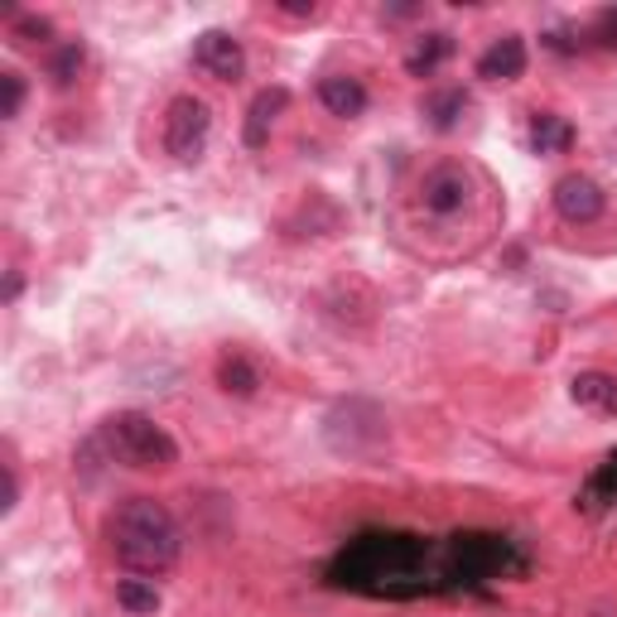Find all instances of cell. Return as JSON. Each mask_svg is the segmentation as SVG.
Instances as JSON below:
<instances>
[{"mask_svg":"<svg viewBox=\"0 0 617 617\" xmlns=\"http://www.w3.org/2000/svg\"><path fill=\"white\" fill-rule=\"evenodd\" d=\"M107 541L121 569L131 574H165L179 565V526L155 497H131L107 517Z\"/></svg>","mask_w":617,"mask_h":617,"instance_id":"obj_1","label":"cell"},{"mask_svg":"<svg viewBox=\"0 0 617 617\" xmlns=\"http://www.w3.org/2000/svg\"><path fill=\"white\" fill-rule=\"evenodd\" d=\"M97 439L116 463H126V468L159 473V468H174V463H179V444L169 439V429L155 425L141 411H121V415H111V420H102Z\"/></svg>","mask_w":617,"mask_h":617,"instance_id":"obj_2","label":"cell"},{"mask_svg":"<svg viewBox=\"0 0 617 617\" xmlns=\"http://www.w3.org/2000/svg\"><path fill=\"white\" fill-rule=\"evenodd\" d=\"M425 560V545L411 535H363L353 550L343 555L337 574H347L353 584L367 589V579H387L381 589H395V579H415Z\"/></svg>","mask_w":617,"mask_h":617,"instance_id":"obj_3","label":"cell"},{"mask_svg":"<svg viewBox=\"0 0 617 617\" xmlns=\"http://www.w3.org/2000/svg\"><path fill=\"white\" fill-rule=\"evenodd\" d=\"M323 435H329V449L333 453H347V459H371L381 444H387V415L377 411L371 401H343L329 411V425H323Z\"/></svg>","mask_w":617,"mask_h":617,"instance_id":"obj_4","label":"cell"},{"mask_svg":"<svg viewBox=\"0 0 617 617\" xmlns=\"http://www.w3.org/2000/svg\"><path fill=\"white\" fill-rule=\"evenodd\" d=\"M207 135H213V111H207L203 97H174L169 116H165V150L179 165H193L207 150Z\"/></svg>","mask_w":617,"mask_h":617,"instance_id":"obj_5","label":"cell"},{"mask_svg":"<svg viewBox=\"0 0 617 617\" xmlns=\"http://www.w3.org/2000/svg\"><path fill=\"white\" fill-rule=\"evenodd\" d=\"M189 58H193V68H203V73L217 78V83H237V78L247 73V49H241L227 29H203L193 39Z\"/></svg>","mask_w":617,"mask_h":617,"instance_id":"obj_6","label":"cell"},{"mask_svg":"<svg viewBox=\"0 0 617 617\" xmlns=\"http://www.w3.org/2000/svg\"><path fill=\"white\" fill-rule=\"evenodd\" d=\"M550 198H555V213H560L565 223H574V227L598 223L603 207H608V198H603V189L589 179V174H565Z\"/></svg>","mask_w":617,"mask_h":617,"instance_id":"obj_7","label":"cell"},{"mask_svg":"<svg viewBox=\"0 0 617 617\" xmlns=\"http://www.w3.org/2000/svg\"><path fill=\"white\" fill-rule=\"evenodd\" d=\"M468 193H473V179L463 165H439L420 179V203H425V213H435V217L459 213V207L468 203Z\"/></svg>","mask_w":617,"mask_h":617,"instance_id":"obj_8","label":"cell"},{"mask_svg":"<svg viewBox=\"0 0 617 617\" xmlns=\"http://www.w3.org/2000/svg\"><path fill=\"white\" fill-rule=\"evenodd\" d=\"M449 565L453 574H468V579L497 574L507 565V541H497V535H453Z\"/></svg>","mask_w":617,"mask_h":617,"instance_id":"obj_9","label":"cell"},{"mask_svg":"<svg viewBox=\"0 0 617 617\" xmlns=\"http://www.w3.org/2000/svg\"><path fill=\"white\" fill-rule=\"evenodd\" d=\"M521 73H526V39L521 34H502L477 58V78H487V83H517Z\"/></svg>","mask_w":617,"mask_h":617,"instance_id":"obj_10","label":"cell"},{"mask_svg":"<svg viewBox=\"0 0 617 617\" xmlns=\"http://www.w3.org/2000/svg\"><path fill=\"white\" fill-rule=\"evenodd\" d=\"M285 107H289L285 87H265L261 97L251 102V111H247V145L251 150H261L265 141H271V126H275V116H281Z\"/></svg>","mask_w":617,"mask_h":617,"instance_id":"obj_11","label":"cell"},{"mask_svg":"<svg viewBox=\"0 0 617 617\" xmlns=\"http://www.w3.org/2000/svg\"><path fill=\"white\" fill-rule=\"evenodd\" d=\"M319 102H323V107H329L333 116L353 121V116L367 111V87L357 83V78H323V83H319Z\"/></svg>","mask_w":617,"mask_h":617,"instance_id":"obj_12","label":"cell"},{"mask_svg":"<svg viewBox=\"0 0 617 617\" xmlns=\"http://www.w3.org/2000/svg\"><path fill=\"white\" fill-rule=\"evenodd\" d=\"M569 391H574V401L589 405V411L617 415V377H608V371H579Z\"/></svg>","mask_w":617,"mask_h":617,"instance_id":"obj_13","label":"cell"},{"mask_svg":"<svg viewBox=\"0 0 617 617\" xmlns=\"http://www.w3.org/2000/svg\"><path fill=\"white\" fill-rule=\"evenodd\" d=\"M217 387H223L227 395H256V387H261V371H256L241 353H227L223 363H217Z\"/></svg>","mask_w":617,"mask_h":617,"instance_id":"obj_14","label":"cell"},{"mask_svg":"<svg viewBox=\"0 0 617 617\" xmlns=\"http://www.w3.org/2000/svg\"><path fill=\"white\" fill-rule=\"evenodd\" d=\"M449 49H453L449 34H425V39L411 49V58H405V68H411L415 78H429V73H435V68L449 58Z\"/></svg>","mask_w":617,"mask_h":617,"instance_id":"obj_15","label":"cell"},{"mask_svg":"<svg viewBox=\"0 0 617 617\" xmlns=\"http://www.w3.org/2000/svg\"><path fill=\"white\" fill-rule=\"evenodd\" d=\"M531 145L541 150H565L569 145V126L560 121V116H535V126H531Z\"/></svg>","mask_w":617,"mask_h":617,"instance_id":"obj_16","label":"cell"},{"mask_svg":"<svg viewBox=\"0 0 617 617\" xmlns=\"http://www.w3.org/2000/svg\"><path fill=\"white\" fill-rule=\"evenodd\" d=\"M116 603L131 608V613H155L159 608V593L145 589V584H135V579H121V584H116Z\"/></svg>","mask_w":617,"mask_h":617,"instance_id":"obj_17","label":"cell"},{"mask_svg":"<svg viewBox=\"0 0 617 617\" xmlns=\"http://www.w3.org/2000/svg\"><path fill=\"white\" fill-rule=\"evenodd\" d=\"M78 68H83V44H63V54L54 58V83H58V87H68V83H73Z\"/></svg>","mask_w":617,"mask_h":617,"instance_id":"obj_18","label":"cell"},{"mask_svg":"<svg viewBox=\"0 0 617 617\" xmlns=\"http://www.w3.org/2000/svg\"><path fill=\"white\" fill-rule=\"evenodd\" d=\"M0 87H5V107H0V116L15 121L20 107H25V78H20V73H0Z\"/></svg>","mask_w":617,"mask_h":617,"instance_id":"obj_19","label":"cell"},{"mask_svg":"<svg viewBox=\"0 0 617 617\" xmlns=\"http://www.w3.org/2000/svg\"><path fill=\"white\" fill-rule=\"evenodd\" d=\"M459 111H463V92H449V97H435V102H429V116H435L439 131H449Z\"/></svg>","mask_w":617,"mask_h":617,"instance_id":"obj_20","label":"cell"}]
</instances>
